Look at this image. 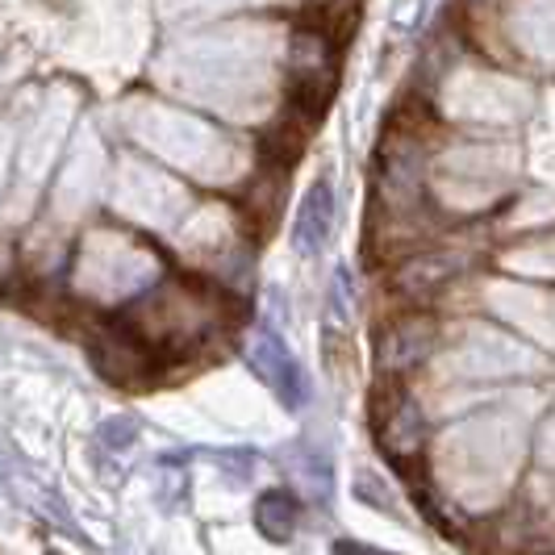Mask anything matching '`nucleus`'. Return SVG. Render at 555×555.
Returning <instances> with one entry per match:
<instances>
[{"label":"nucleus","instance_id":"8","mask_svg":"<svg viewBox=\"0 0 555 555\" xmlns=\"http://www.w3.org/2000/svg\"><path fill=\"white\" fill-rule=\"evenodd\" d=\"M376 443L392 464H414L430 443V422L426 410L417 405L410 392H392L376 414Z\"/></svg>","mask_w":555,"mask_h":555},{"label":"nucleus","instance_id":"1","mask_svg":"<svg viewBox=\"0 0 555 555\" xmlns=\"http://www.w3.org/2000/svg\"><path fill=\"white\" fill-rule=\"evenodd\" d=\"M121 322L155 351V360H176L222 331L225 293L196 280H167L121 309Z\"/></svg>","mask_w":555,"mask_h":555},{"label":"nucleus","instance_id":"13","mask_svg":"<svg viewBox=\"0 0 555 555\" xmlns=\"http://www.w3.org/2000/svg\"><path fill=\"white\" fill-rule=\"evenodd\" d=\"M313 4H318V9H322V13H334V9H347V4H351V0H313Z\"/></svg>","mask_w":555,"mask_h":555},{"label":"nucleus","instance_id":"11","mask_svg":"<svg viewBox=\"0 0 555 555\" xmlns=\"http://www.w3.org/2000/svg\"><path fill=\"white\" fill-rule=\"evenodd\" d=\"M96 443L105 447L109 455L130 451V447L139 443V422H134V417H126V414L105 417V422H101V430H96Z\"/></svg>","mask_w":555,"mask_h":555},{"label":"nucleus","instance_id":"2","mask_svg":"<svg viewBox=\"0 0 555 555\" xmlns=\"http://www.w3.org/2000/svg\"><path fill=\"white\" fill-rule=\"evenodd\" d=\"M376 209L385 218H422L426 205V146L414 130H392L376 155Z\"/></svg>","mask_w":555,"mask_h":555},{"label":"nucleus","instance_id":"3","mask_svg":"<svg viewBox=\"0 0 555 555\" xmlns=\"http://www.w3.org/2000/svg\"><path fill=\"white\" fill-rule=\"evenodd\" d=\"M288 88H293V105L306 109L309 117L326 109L331 101L334 76H338V47H334L331 29L322 26H297L288 34Z\"/></svg>","mask_w":555,"mask_h":555},{"label":"nucleus","instance_id":"5","mask_svg":"<svg viewBox=\"0 0 555 555\" xmlns=\"http://www.w3.org/2000/svg\"><path fill=\"white\" fill-rule=\"evenodd\" d=\"M439 338H443V331H439L435 313H426V309L392 313L389 322L380 326V334H376V367H380V376L397 380V376L417 372L439 351Z\"/></svg>","mask_w":555,"mask_h":555},{"label":"nucleus","instance_id":"6","mask_svg":"<svg viewBox=\"0 0 555 555\" xmlns=\"http://www.w3.org/2000/svg\"><path fill=\"white\" fill-rule=\"evenodd\" d=\"M88 356H92V367L113 385H142V380H151V372L159 363L155 351L121 318L101 322L96 331L88 334Z\"/></svg>","mask_w":555,"mask_h":555},{"label":"nucleus","instance_id":"9","mask_svg":"<svg viewBox=\"0 0 555 555\" xmlns=\"http://www.w3.org/2000/svg\"><path fill=\"white\" fill-rule=\"evenodd\" d=\"M334 230V189L331 180H313L309 193L301 196V209H297V222H293V247L301 255H318L326 247Z\"/></svg>","mask_w":555,"mask_h":555},{"label":"nucleus","instance_id":"10","mask_svg":"<svg viewBox=\"0 0 555 555\" xmlns=\"http://www.w3.org/2000/svg\"><path fill=\"white\" fill-rule=\"evenodd\" d=\"M250 518H255V530L268 543H288L297 534V527H301V501H297V493H288V489H268V493L255 498Z\"/></svg>","mask_w":555,"mask_h":555},{"label":"nucleus","instance_id":"12","mask_svg":"<svg viewBox=\"0 0 555 555\" xmlns=\"http://www.w3.org/2000/svg\"><path fill=\"white\" fill-rule=\"evenodd\" d=\"M334 555H397V552L372 547V543H360V539H338V543H334Z\"/></svg>","mask_w":555,"mask_h":555},{"label":"nucleus","instance_id":"7","mask_svg":"<svg viewBox=\"0 0 555 555\" xmlns=\"http://www.w3.org/2000/svg\"><path fill=\"white\" fill-rule=\"evenodd\" d=\"M247 367L280 397V405L288 410H306L309 405V380L301 363L293 360V351L280 343L272 331H250L247 338Z\"/></svg>","mask_w":555,"mask_h":555},{"label":"nucleus","instance_id":"4","mask_svg":"<svg viewBox=\"0 0 555 555\" xmlns=\"http://www.w3.org/2000/svg\"><path fill=\"white\" fill-rule=\"evenodd\" d=\"M468 268H473L468 250L447 247V243H426V247L410 250V255H401L392 263L389 288L397 301H405V309H422L426 301H435L439 293H447Z\"/></svg>","mask_w":555,"mask_h":555}]
</instances>
